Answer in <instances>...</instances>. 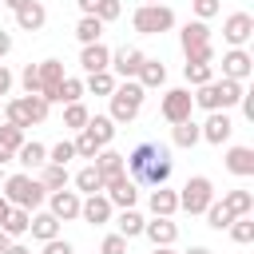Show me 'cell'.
Wrapping results in <instances>:
<instances>
[{
  "instance_id": "1",
  "label": "cell",
  "mask_w": 254,
  "mask_h": 254,
  "mask_svg": "<svg viewBox=\"0 0 254 254\" xmlns=\"http://www.w3.org/2000/svg\"><path fill=\"white\" fill-rule=\"evenodd\" d=\"M123 171L143 187H163L171 179L175 163H171V151L163 143H139L131 155H123Z\"/></svg>"
},
{
  "instance_id": "2",
  "label": "cell",
  "mask_w": 254,
  "mask_h": 254,
  "mask_svg": "<svg viewBox=\"0 0 254 254\" xmlns=\"http://www.w3.org/2000/svg\"><path fill=\"white\" fill-rule=\"evenodd\" d=\"M242 83L238 79H210V83H202L198 91H194V107H202V111H230V107H238V99H242Z\"/></svg>"
},
{
  "instance_id": "3",
  "label": "cell",
  "mask_w": 254,
  "mask_h": 254,
  "mask_svg": "<svg viewBox=\"0 0 254 254\" xmlns=\"http://www.w3.org/2000/svg\"><path fill=\"white\" fill-rule=\"evenodd\" d=\"M143 95H147V91H143V83H139V79H119V83H115V91L107 95V99H111V111H107V115H111V123H115V127L131 123V119L143 111Z\"/></svg>"
},
{
  "instance_id": "4",
  "label": "cell",
  "mask_w": 254,
  "mask_h": 254,
  "mask_svg": "<svg viewBox=\"0 0 254 254\" xmlns=\"http://www.w3.org/2000/svg\"><path fill=\"white\" fill-rule=\"evenodd\" d=\"M4 190V198L12 202V206H24V210H36L44 198H48V190H44V183L40 179H32L28 171H20V175H4V183H0Z\"/></svg>"
},
{
  "instance_id": "5",
  "label": "cell",
  "mask_w": 254,
  "mask_h": 254,
  "mask_svg": "<svg viewBox=\"0 0 254 254\" xmlns=\"http://www.w3.org/2000/svg\"><path fill=\"white\" fill-rule=\"evenodd\" d=\"M179 44H183L187 64H214V48H210V28H206V20H187L183 32H179Z\"/></svg>"
},
{
  "instance_id": "6",
  "label": "cell",
  "mask_w": 254,
  "mask_h": 254,
  "mask_svg": "<svg viewBox=\"0 0 254 254\" xmlns=\"http://www.w3.org/2000/svg\"><path fill=\"white\" fill-rule=\"evenodd\" d=\"M48 107H52V103H48L44 95H20V99H8V103H4V119L28 131V127H36V123L48 119Z\"/></svg>"
},
{
  "instance_id": "7",
  "label": "cell",
  "mask_w": 254,
  "mask_h": 254,
  "mask_svg": "<svg viewBox=\"0 0 254 254\" xmlns=\"http://www.w3.org/2000/svg\"><path fill=\"white\" fill-rule=\"evenodd\" d=\"M131 24H135L139 36H163V32L175 28V12L167 4H139L131 12Z\"/></svg>"
},
{
  "instance_id": "8",
  "label": "cell",
  "mask_w": 254,
  "mask_h": 254,
  "mask_svg": "<svg viewBox=\"0 0 254 254\" xmlns=\"http://www.w3.org/2000/svg\"><path fill=\"white\" fill-rule=\"evenodd\" d=\"M210 198H214V183H210L206 175H190V179L183 183V190H179V210L202 214V210L210 206Z\"/></svg>"
},
{
  "instance_id": "9",
  "label": "cell",
  "mask_w": 254,
  "mask_h": 254,
  "mask_svg": "<svg viewBox=\"0 0 254 254\" xmlns=\"http://www.w3.org/2000/svg\"><path fill=\"white\" fill-rule=\"evenodd\" d=\"M103 194H107V202H111V206L127 210V206H135V198H139V183H135L127 171H119V175L103 179Z\"/></svg>"
},
{
  "instance_id": "10",
  "label": "cell",
  "mask_w": 254,
  "mask_h": 254,
  "mask_svg": "<svg viewBox=\"0 0 254 254\" xmlns=\"http://www.w3.org/2000/svg\"><path fill=\"white\" fill-rule=\"evenodd\" d=\"M159 111H163L167 123H183V119H190V111H194V95H190V87H171V91H163Z\"/></svg>"
},
{
  "instance_id": "11",
  "label": "cell",
  "mask_w": 254,
  "mask_h": 254,
  "mask_svg": "<svg viewBox=\"0 0 254 254\" xmlns=\"http://www.w3.org/2000/svg\"><path fill=\"white\" fill-rule=\"evenodd\" d=\"M143 48H135V44H123L119 52H111V64H107V71L115 75V79H135L139 75V67H143Z\"/></svg>"
},
{
  "instance_id": "12",
  "label": "cell",
  "mask_w": 254,
  "mask_h": 254,
  "mask_svg": "<svg viewBox=\"0 0 254 254\" xmlns=\"http://www.w3.org/2000/svg\"><path fill=\"white\" fill-rule=\"evenodd\" d=\"M198 131H202V143L222 147L234 135V119H230V111H206V123H198Z\"/></svg>"
},
{
  "instance_id": "13",
  "label": "cell",
  "mask_w": 254,
  "mask_h": 254,
  "mask_svg": "<svg viewBox=\"0 0 254 254\" xmlns=\"http://www.w3.org/2000/svg\"><path fill=\"white\" fill-rule=\"evenodd\" d=\"M250 36H254V16H250V12H230V16L222 20V40H226L230 48H242Z\"/></svg>"
},
{
  "instance_id": "14",
  "label": "cell",
  "mask_w": 254,
  "mask_h": 254,
  "mask_svg": "<svg viewBox=\"0 0 254 254\" xmlns=\"http://www.w3.org/2000/svg\"><path fill=\"white\" fill-rule=\"evenodd\" d=\"M79 202H83V194L79 190H48V210L60 218V222H71V218H79Z\"/></svg>"
},
{
  "instance_id": "15",
  "label": "cell",
  "mask_w": 254,
  "mask_h": 254,
  "mask_svg": "<svg viewBox=\"0 0 254 254\" xmlns=\"http://www.w3.org/2000/svg\"><path fill=\"white\" fill-rule=\"evenodd\" d=\"M111 214H115V206L107 202V194H103V190L83 194V202H79V218H83V222H91V226H107V222H111Z\"/></svg>"
},
{
  "instance_id": "16",
  "label": "cell",
  "mask_w": 254,
  "mask_h": 254,
  "mask_svg": "<svg viewBox=\"0 0 254 254\" xmlns=\"http://www.w3.org/2000/svg\"><path fill=\"white\" fill-rule=\"evenodd\" d=\"M250 71H254V56H250L246 48H230V52H222V75H226V79L246 83Z\"/></svg>"
},
{
  "instance_id": "17",
  "label": "cell",
  "mask_w": 254,
  "mask_h": 254,
  "mask_svg": "<svg viewBox=\"0 0 254 254\" xmlns=\"http://www.w3.org/2000/svg\"><path fill=\"white\" fill-rule=\"evenodd\" d=\"M36 71H40V95H44L48 103H60V83H64V64H60V60H44V64H36Z\"/></svg>"
},
{
  "instance_id": "18",
  "label": "cell",
  "mask_w": 254,
  "mask_h": 254,
  "mask_svg": "<svg viewBox=\"0 0 254 254\" xmlns=\"http://www.w3.org/2000/svg\"><path fill=\"white\" fill-rule=\"evenodd\" d=\"M222 163H226V171L230 175H238V179H250L254 175V147H226V155H222Z\"/></svg>"
},
{
  "instance_id": "19",
  "label": "cell",
  "mask_w": 254,
  "mask_h": 254,
  "mask_svg": "<svg viewBox=\"0 0 254 254\" xmlns=\"http://www.w3.org/2000/svg\"><path fill=\"white\" fill-rule=\"evenodd\" d=\"M107 64H111V48L103 44V40H95V44H83V52H79V67L91 75V71H107Z\"/></svg>"
},
{
  "instance_id": "20",
  "label": "cell",
  "mask_w": 254,
  "mask_h": 254,
  "mask_svg": "<svg viewBox=\"0 0 254 254\" xmlns=\"http://www.w3.org/2000/svg\"><path fill=\"white\" fill-rule=\"evenodd\" d=\"M143 234L151 238V246H175V238H179V226H175L171 218L155 214L151 222H143Z\"/></svg>"
},
{
  "instance_id": "21",
  "label": "cell",
  "mask_w": 254,
  "mask_h": 254,
  "mask_svg": "<svg viewBox=\"0 0 254 254\" xmlns=\"http://www.w3.org/2000/svg\"><path fill=\"white\" fill-rule=\"evenodd\" d=\"M147 206H151V214H163V218H171V214L179 210V190H171L167 183H163V187H151V194H147Z\"/></svg>"
},
{
  "instance_id": "22",
  "label": "cell",
  "mask_w": 254,
  "mask_h": 254,
  "mask_svg": "<svg viewBox=\"0 0 254 254\" xmlns=\"http://www.w3.org/2000/svg\"><path fill=\"white\" fill-rule=\"evenodd\" d=\"M44 24H48V8H44L40 0H28V4L16 12V28H20V32H40Z\"/></svg>"
},
{
  "instance_id": "23",
  "label": "cell",
  "mask_w": 254,
  "mask_h": 254,
  "mask_svg": "<svg viewBox=\"0 0 254 254\" xmlns=\"http://www.w3.org/2000/svg\"><path fill=\"white\" fill-rule=\"evenodd\" d=\"M28 234H32V238H40V242H48V238H56V234H60V218H56L52 210H36V214H32V222H28Z\"/></svg>"
},
{
  "instance_id": "24",
  "label": "cell",
  "mask_w": 254,
  "mask_h": 254,
  "mask_svg": "<svg viewBox=\"0 0 254 254\" xmlns=\"http://www.w3.org/2000/svg\"><path fill=\"white\" fill-rule=\"evenodd\" d=\"M171 143H175V147H183V151H190L194 143H202V131H198V123H194V119L171 123Z\"/></svg>"
},
{
  "instance_id": "25",
  "label": "cell",
  "mask_w": 254,
  "mask_h": 254,
  "mask_svg": "<svg viewBox=\"0 0 254 254\" xmlns=\"http://www.w3.org/2000/svg\"><path fill=\"white\" fill-rule=\"evenodd\" d=\"M16 163H20V167H28V171H40V167L48 163V147H44V143H36V139H32V143L24 139V143H20V151H16Z\"/></svg>"
},
{
  "instance_id": "26",
  "label": "cell",
  "mask_w": 254,
  "mask_h": 254,
  "mask_svg": "<svg viewBox=\"0 0 254 254\" xmlns=\"http://www.w3.org/2000/svg\"><path fill=\"white\" fill-rule=\"evenodd\" d=\"M135 79L143 83V91H151V87H163V83H167V67H163V60H151V56H147Z\"/></svg>"
},
{
  "instance_id": "27",
  "label": "cell",
  "mask_w": 254,
  "mask_h": 254,
  "mask_svg": "<svg viewBox=\"0 0 254 254\" xmlns=\"http://www.w3.org/2000/svg\"><path fill=\"white\" fill-rule=\"evenodd\" d=\"M83 131H91L99 147H111V139H115V123H111V115H87Z\"/></svg>"
},
{
  "instance_id": "28",
  "label": "cell",
  "mask_w": 254,
  "mask_h": 254,
  "mask_svg": "<svg viewBox=\"0 0 254 254\" xmlns=\"http://www.w3.org/2000/svg\"><path fill=\"white\" fill-rule=\"evenodd\" d=\"M91 167H95L103 179H111V175H119V171H123V155H119V151H111V147H99V151H95V159H91Z\"/></svg>"
},
{
  "instance_id": "29",
  "label": "cell",
  "mask_w": 254,
  "mask_h": 254,
  "mask_svg": "<svg viewBox=\"0 0 254 254\" xmlns=\"http://www.w3.org/2000/svg\"><path fill=\"white\" fill-rule=\"evenodd\" d=\"M36 179L44 183V190H64V187L71 183V175H67V167H60V163H44Z\"/></svg>"
},
{
  "instance_id": "30",
  "label": "cell",
  "mask_w": 254,
  "mask_h": 254,
  "mask_svg": "<svg viewBox=\"0 0 254 254\" xmlns=\"http://www.w3.org/2000/svg\"><path fill=\"white\" fill-rule=\"evenodd\" d=\"M28 222H32V210H24V206H12V210H8V218L0 222V230H4L8 238H20V234H28Z\"/></svg>"
},
{
  "instance_id": "31",
  "label": "cell",
  "mask_w": 254,
  "mask_h": 254,
  "mask_svg": "<svg viewBox=\"0 0 254 254\" xmlns=\"http://www.w3.org/2000/svg\"><path fill=\"white\" fill-rule=\"evenodd\" d=\"M143 222H147V218H143L135 206L119 210V218H115V226H119V234H123V238H139V234H143Z\"/></svg>"
},
{
  "instance_id": "32",
  "label": "cell",
  "mask_w": 254,
  "mask_h": 254,
  "mask_svg": "<svg viewBox=\"0 0 254 254\" xmlns=\"http://www.w3.org/2000/svg\"><path fill=\"white\" fill-rule=\"evenodd\" d=\"M75 190H79V194H95V190H103V175H99L91 163L79 167V171H75Z\"/></svg>"
},
{
  "instance_id": "33",
  "label": "cell",
  "mask_w": 254,
  "mask_h": 254,
  "mask_svg": "<svg viewBox=\"0 0 254 254\" xmlns=\"http://www.w3.org/2000/svg\"><path fill=\"white\" fill-rule=\"evenodd\" d=\"M222 202L230 206V214H234V218H238V214H254V194H250V190H242V187H238V190H226V194H222Z\"/></svg>"
},
{
  "instance_id": "34",
  "label": "cell",
  "mask_w": 254,
  "mask_h": 254,
  "mask_svg": "<svg viewBox=\"0 0 254 254\" xmlns=\"http://www.w3.org/2000/svg\"><path fill=\"white\" fill-rule=\"evenodd\" d=\"M202 214H206V226H210V230H226V226L234 222L230 206H226V202H218V198H210V206H206Z\"/></svg>"
},
{
  "instance_id": "35",
  "label": "cell",
  "mask_w": 254,
  "mask_h": 254,
  "mask_svg": "<svg viewBox=\"0 0 254 254\" xmlns=\"http://www.w3.org/2000/svg\"><path fill=\"white\" fill-rule=\"evenodd\" d=\"M103 36V20L99 16H79V24H75V40L79 44H95Z\"/></svg>"
},
{
  "instance_id": "36",
  "label": "cell",
  "mask_w": 254,
  "mask_h": 254,
  "mask_svg": "<svg viewBox=\"0 0 254 254\" xmlns=\"http://www.w3.org/2000/svg\"><path fill=\"white\" fill-rule=\"evenodd\" d=\"M115 83H119V79H115L111 71H91V75L83 79V91H91V95H111Z\"/></svg>"
},
{
  "instance_id": "37",
  "label": "cell",
  "mask_w": 254,
  "mask_h": 254,
  "mask_svg": "<svg viewBox=\"0 0 254 254\" xmlns=\"http://www.w3.org/2000/svg\"><path fill=\"white\" fill-rule=\"evenodd\" d=\"M226 230H230V238H234L238 246L254 242V214H238V218H234V222H230Z\"/></svg>"
},
{
  "instance_id": "38",
  "label": "cell",
  "mask_w": 254,
  "mask_h": 254,
  "mask_svg": "<svg viewBox=\"0 0 254 254\" xmlns=\"http://www.w3.org/2000/svg\"><path fill=\"white\" fill-rule=\"evenodd\" d=\"M183 75H187L190 87H202V83L214 79V64H183Z\"/></svg>"
},
{
  "instance_id": "39",
  "label": "cell",
  "mask_w": 254,
  "mask_h": 254,
  "mask_svg": "<svg viewBox=\"0 0 254 254\" xmlns=\"http://www.w3.org/2000/svg\"><path fill=\"white\" fill-rule=\"evenodd\" d=\"M20 143H24V127H16V123H8V119H4V123H0V147L16 155V151H20Z\"/></svg>"
},
{
  "instance_id": "40",
  "label": "cell",
  "mask_w": 254,
  "mask_h": 254,
  "mask_svg": "<svg viewBox=\"0 0 254 254\" xmlns=\"http://www.w3.org/2000/svg\"><path fill=\"white\" fill-rule=\"evenodd\" d=\"M87 115H91V111H87V107H83L79 99H75V103H64V127H71V131H79V127L87 123Z\"/></svg>"
},
{
  "instance_id": "41",
  "label": "cell",
  "mask_w": 254,
  "mask_h": 254,
  "mask_svg": "<svg viewBox=\"0 0 254 254\" xmlns=\"http://www.w3.org/2000/svg\"><path fill=\"white\" fill-rule=\"evenodd\" d=\"M71 147H75V155H79V159H95V151H99V143H95V135H91V131H83V127L75 131V139H71Z\"/></svg>"
},
{
  "instance_id": "42",
  "label": "cell",
  "mask_w": 254,
  "mask_h": 254,
  "mask_svg": "<svg viewBox=\"0 0 254 254\" xmlns=\"http://www.w3.org/2000/svg\"><path fill=\"white\" fill-rule=\"evenodd\" d=\"M75 99H83V79L64 75V83H60V103H75Z\"/></svg>"
},
{
  "instance_id": "43",
  "label": "cell",
  "mask_w": 254,
  "mask_h": 254,
  "mask_svg": "<svg viewBox=\"0 0 254 254\" xmlns=\"http://www.w3.org/2000/svg\"><path fill=\"white\" fill-rule=\"evenodd\" d=\"M75 159V147H71V139H60L56 147H48V163H60V167H67Z\"/></svg>"
},
{
  "instance_id": "44",
  "label": "cell",
  "mask_w": 254,
  "mask_h": 254,
  "mask_svg": "<svg viewBox=\"0 0 254 254\" xmlns=\"http://www.w3.org/2000/svg\"><path fill=\"white\" fill-rule=\"evenodd\" d=\"M20 87H24V95H40V71H36V64H28L20 71Z\"/></svg>"
},
{
  "instance_id": "45",
  "label": "cell",
  "mask_w": 254,
  "mask_h": 254,
  "mask_svg": "<svg viewBox=\"0 0 254 254\" xmlns=\"http://www.w3.org/2000/svg\"><path fill=\"white\" fill-rule=\"evenodd\" d=\"M95 16H99L103 24H111V20L123 16V4H119V0H99V4H95Z\"/></svg>"
},
{
  "instance_id": "46",
  "label": "cell",
  "mask_w": 254,
  "mask_h": 254,
  "mask_svg": "<svg viewBox=\"0 0 254 254\" xmlns=\"http://www.w3.org/2000/svg\"><path fill=\"white\" fill-rule=\"evenodd\" d=\"M190 8H194V20H214V16L222 12L218 0H190Z\"/></svg>"
},
{
  "instance_id": "47",
  "label": "cell",
  "mask_w": 254,
  "mask_h": 254,
  "mask_svg": "<svg viewBox=\"0 0 254 254\" xmlns=\"http://www.w3.org/2000/svg\"><path fill=\"white\" fill-rule=\"evenodd\" d=\"M99 254H127V238L115 230V234H107L103 238V246H99Z\"/></svg>"
},
{
  "instance_id": "48",
  "label": "cell",
  "mask_w": 254,
  "mask_h": 254,
  "mask_svg": "<svg viewBox=\"0 0 254 254\" xmlns=\"http://www.w3.org/2000/svg\"><path fill=\"white\" fill-rule=\"evenodd\" d=\"M44 254H75V246H71L67 238H60V234H56V238H48V242H44Z\"/></svg>"
},
{
  "instance_id": "49",
  "label": "cell",
  "mask_w": 254,
  "mask_h": 254,
  "mask_svg": "<svg viewBox=\"0 0 254 254\" xmlns=\"http://www.w3.org/2000/svg\"><path fill=\"white\" fill-rule=\"evenodd\" d=\"M12 83H16V75H12V71L0 64V95H8V91H12Z\"/></svg>"
},
{
  "instance_id": "50",
  "label": "cell",
  "mask_w": 254,
  "mask_h": 254,
  "mask_svg": "<svg viewBox=\"0 0 254 254\" xmlns=\"http://www.w3.org/2000/svg\"><path fill=\"white\" fill-rule=\"evenodd\" d=\"M8 52H12V32H4V28H0V60H4Z\"/></svg>"
},
{
  "instance_id": "51",
  "label": "cell",
  "mask_w": 254,
  "mask_h": 254,
  "mask_svg": "<svg viewBox=\"0 0 254 254\" xmlns=\"http://www.w3.org/2000/svg\"><path fill=\"white\" fill-rule=\"evenodd\" d=\"M75 4H79L83 16H95V4H99V0H75Z\"/></svg>"
},
{
  "instance_id": "52",
  "label": "cell",
  "mask_w": 254,
  "mask_h": 254,
  "mask_svg": "<svg viewBox=\"0 0 254 254\" xmlns=\"http://www.w3.org/2000/svg\"><path fill=\"white\" fill-rule=\"evenodd\" d=\"M4 254H32V250H28V246H24V242H16V238H12V242H8V250H4Z\"/></svg>"
},
{
  "instance_id": "53",
  "label": "cell",
  "mask_w": 254,
  "mask_h": 254,
  "mask_svg": "<svg viewBox=\"0 0 254 254\" xmlns=\"http://www.w3.org/2000/svg\"><path fill=\"white\" fill-rule=\"evenodd\" d=\"M28 0H0V8H8V12H20Z\"/></svg>"
},
{
  "instance_id": "54",
  "label": "cell",
  "mask_w": 254,
  "mask_h": 254,
  "mask_svg": "<svg viewBox=\"0 0 254 254\" xmlns=\"http://www.w3.org/2000/svg\"><path fill=\"white\" fill-rule=\"evenodd\" d=\"M8 210H12V202H8V198H4V194H0V222H4V218H8Z\"/></svg>"
},
{
  "instance_id": "55",
  "label": "cell",
  "mask_w": 254,
  "mask_h": 254,
  "mask_svg": "<svg viewBox=\"0 0 254 254\" xmlns=\"http://www.w3.org/2000/svg\"><path fill=\"white\" fill-rule=\"evenodd\" d=\"M187 254H214V250H210V246H190Z\"/></svg>"
},
{
  "instance_id": "56",
  "label": "cell",
  "mask_w": 254,
  "mask_h": 254,
  "mask_svg": "<svg viewBox=\"0 0 254 254\" xmlns=\"http://www.w3.org/2000/svg\"><path fill=\"white\" fill-rule=\"evenodd\" d=\"M8 242H12V238H8V234H4V230H0V254H4V250H8Z\"/></svg>"
},
{
  "instance_id": "57",
  "label": "cell",
  "mask_w": 254,
  "mask_h": 254,
  "mask_svg": "<svg viewBox=\"0 0 254 254\" xmlns=\"http://www.w3.org/2000/svg\"><path fill=\"white\" fill-rule=\"evenodd\" d=\"M151 254H175V250H171V246H155Z\"/></svg>"
},
{
  "instance_id": "58",
  "label": "cell",
  "mask_w": 254,
  "mask_h": 254,
  "mask_svg": "<svg viewBox=\"0 0 254 254\" xmlns=\"http://www.w3.org/2000/svg\"><path fill=\"white\" fill-rule=\"evenodd\" d=\"M143 4H163V0H143Z\"/></svg>"
},
{
  "instance_id": "59",
  "label": "cell",
  "mask_w": 254,
  "mask_h": 254,
  "mask_svg": "<svg viewBox=\"0 0 254 254\" xmlns=\"http://www.w3.org/2000/svg\"><path fill=\"white\" fill-rule=\"evenodd\" d=\"M0 183H4V167H0Z\"/></svg>"
},
{
  "instance_id": "60",
  "label": "cell",
  "mask_w": 254,
  "mask_h": 254,
  "mask_svg": "<svg viewBox=\"0 0 254 254\" xmlns=\"http://www.w3.org/2000/svg\"><path fill=\"white\" fill-rule=\"evenodd\" d=\"M0 115H4V103H0Z\"/></svg>"
}]
</instances>
